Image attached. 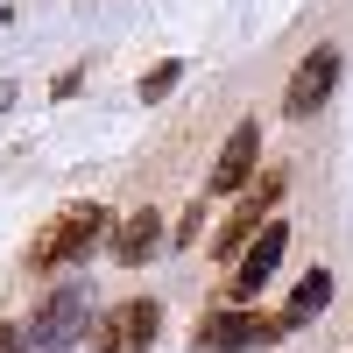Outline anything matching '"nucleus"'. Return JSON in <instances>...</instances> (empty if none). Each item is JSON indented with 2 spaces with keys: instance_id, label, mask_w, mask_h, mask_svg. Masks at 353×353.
<instances>
[{
  "instance_id": "1",
  "label": "nucleus",
  "mask_w": 353,
  "mask_h": 353,
  "mask_svg": "<svg viewBox=\"0 0 353 353\" xmlns=\"http://www.w3.org/2000/svg\"><path fill=\"white\" fill-rule=\"evenodd\" d=\"M106 205H64V212H57L43 233H36V248H28V276H57V269H71V261H85L99 248V233H106Z\"/></svg>"
},
{
  "instance_id": "2",
  "label": "nucleus",
  "mask_w": 353,
  "mask_h": 353,
  "mask_svg": "<svg viewBox=\"0 0 353 353\" xmlns=\"http://www.w3.org/2000/svg\"><path fill=\"white\" fill-rule=\"evenodd\" d=\"M85 311H92V290H85L78 276H71V283H57L50 297H43V311L28 318L21 353H64V346H78V332H85Z\"/></svg>"
},
{
  "instance_id": "3",
  "label": "nucleus",
  "mask_w": 353,
  "mask_h": 353,
  "mask_svg": "<svg viewBox=\"0 0 353 353\" xmlns=\"http://www.w3.org/2000/svg\"><path fill=\"white\" fill-rule=\"evenodd\" d=\"M156 325H163V304L156 297H121L113 311H99L92 353H149L156 346Z\"/></svg>"
},
{
  "instance_id": "4",
  "label": "nucleus",
  "mask_w": 353,
  "mask_h": 353,
  "mask_svg": "<svg viewBox=\"0 0 353 353\" xmlns=\"http://www.w3.org/2000/svg\"><path fill=\"white\" fill-rule=\"evenodd\" d=\"M248 346H283V318H261V311H219L205 318L191 353H248Z\"/></svg>"
},
{
  "instance_id": "5",
  "label": "nucleus",
  "mask_w": 353,
  "mask_h": 353,
  "mask_svg": "<svg viewBox=\"0 0 353 353\" xmlns=\"http://www.w3.org/2000/svg\"><path fill=\"white\" fill-rule=\"evenodd\" d=\"M283 248H290V226H283V219H269V226H261L254 241L241 248V261H233V276H226V297H233V304H254L261 290H269V276H276Z\"/></svg>"
},
{
  "instance_id": "6",
  "label": "nucleus",
  "mask_w": 353,
  "mask_h": 353,
  "mask_svg": "<svg viewBox=\"0 0 353 353\" xmlns=\"http://www.w3.org/2000/svg\"><path fill=\"white\" fill-rule=\"evenodd\" d=\"M332 85H339V50H332V43H318V50L304 57V64L290 71V92H283V113H290V121H311V113H318V106L332 99Z\"/></svg>"
},
{
  "instance_id": "7",
  "label": "nucleus",
  "mask_w": 353,
  "mask_h": 353,
  "mask_svg": "<svg viewBox=\"0 0 353 353\" xmlns=\"http://www.w3.org/2000/svg\"><path fill=\"white\" fill-rule=\"evenodd\" d=\"M283 198V170H269V176H261V191H248L241 205H233V219L212 233V254L219 261H241V248L254 241V226H269V205Z\"/></svg>"
},
{
  "instance_id": "8",
  "label": "nucleus",
  "mask_w": 353,
  "mask_h": 353,
  "mask_svg": "<svg viewBox=\"0 0 353 353\" xmlns=\"http://www.w3.org/2000/svg\"><path fill=\"white\" fill-rule=\"evenodd\" d=\"M254 163H261V128H254V121H241V128L226 134V149H219L212 176H205V191H248Z\"/></svg>"
},
{
  "instance_id": "9",
  "label": "nucleus",
  "mask_w": 353,
  "mask_h": 353,
  "mask_svg": "<svg viewBox=\"0 0 353 353\" xmlns=\"http://www.w3.org/2000/svg\"><path fill=\"white\" fill-rule=\"evenodd\" d=\"M156 248H163V219L149 212V205H141V212H128L121 226H113V261H121V269H141Z\"/></svg>"
},
{
  "instance_id": "10",
  "label": "nucleus",
  "mask_w": 353,
  "mask_h": 353,
  "mask_svg": "<svg viewBox=\"0 0 353 353\" xmlns=\"http://www.w3.org/2000/svg\"><path fill=\"white\" fill-rule=\"evenodd\" d=\"M325 304H332V276H325V269H311V276L297 283V297H290V311H283V339H290V332H304Z\"/></svg>"
},
{
  "instance_id": "11",
  "label": "nucleus",
  "mask_w": 353,
  "mask_h": 353,
  "mask_svg": "<svg viewBox=\"0 0 353 353\" xmlns=\"http://www.w3.org/2000/svg\"><path fill=\"white\" fill-rule=\"evenodd\" d=\"M176 78H184V64H176V57H163V64L149 71V78H141V106H156V99H170V85Z\"/></svg>"
},
{
  "instance_id": "12",
  "label": "nucleus",
  "mask_w": 353,
  "mask_h": 353,
  "mask_svg": "<svg viewBox=\"0 0 353 353\" xmlns=\"http://www.w3.org/2000/svg\"><path fill=\"white\" fill-rule=\"evenodd\" d=\"M0 353H21V325H0Z\"/></svg>"
}]
</instances>
